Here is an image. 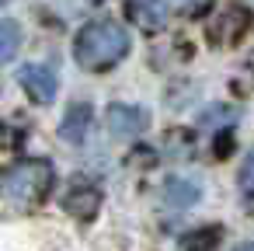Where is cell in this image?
Wrapping results in <instances>:
<instances>
[{"label": "cell", "mask_w": 254, "mask_h": 251, "mask_svg": "<svg viewBox=\"0 0 254 251\" xmlns=\"http://www.w3.org/2000/svg\"><path fill=\"white\" fill-rule=\"evenodd\" d=\"M164 202L171 206H195L198 202V185L188 178H167L164 181Z\"/></svg>", "instance_id": "8"}, {"label": "cell", "mask_w": 254, "mask_h": 251, "mask_svg": "<svg viewBox=\"0 0 254 251\" xmlns=\"http://www.w3.org/2000/svg\"><path fill=\"white\" fill-rule=\"evenodd\" d=\"M126 14L139 32H160L167 25V4L164 0H126Z\"/></svg>", "instance_id": "5"}, {"label": "cell", "mask_w": 254, "mask_h": 251, "mask_svg": "<svg viewBox=\"0 0 254 251\" xmlns=\"http://www.w3.org/2000/svg\"><path fill=\"white\" fill-rule=\"evenodd\" d=\"M237 181H240V192L254 199V150H251V154H247V161L240 164V174H237Z\"/></svg>", "instance_id": "11"}, {"label": "cell", "mask_w": 254, "mask_h": 251, "mask_svg": "<svg viewBox=\"0 0 254 251\" xmlns=\"http://www.w3.org/2000/svg\"><path fill=\"white\" fill-rule=\"evenodd\" d=\"M53 181H56L53 164L42 161V157H25V161H18L14 167H7V174H4V188H7V195H11L18 206H35V202H42V199L49 195Z\"/></svg>", "instance_id": "2"}, {"label": "cell", "mask_w": 254, "mask_h": 251, "mask_svg": "<svg viewBox=\"0 0 254 251\" xmlns=\"http://www.w3.org/2000/svg\"><path fill=\"white\" fill-rule=\"evenodd\" d=\"M126 53H129V32L115 21H91L73 39V60L91 74L122 63Z\"/></svg>", "instance_id": "1"}, {"label": "cell", "mask_w": 254, "mask_h": 251, "mask_svg": "<svg viewBox=\"0 0 254 251\" xmlns=\"http://www.w3.org/2000/svg\"><path fill=\"white\" fill-rule=\"evenodd\" d=\"M209 4H212V0H174V7H178L181 14H188V18L205 14V11H209Z\"/></svg>", "instance_id": "12"}, {"label": "cell", "mask_w": 254, "mask_h": 251, "mask_svg": "<svg viewBox=\"0 0 254 251\" xmlns=\"http://www.w3.org/2000/svg\"><path fill=\"white\" fill-rule=\"evenodd\" d=\"M63 206H66V213H73L77 220H91V216L98 213V206H101V192H98L94 185L73 178L70 188L63 192Z\"/></svg>", "instance_id": "4"}, {"label": "cell", "mask_w": 254, "mask_h": 251, "mask_svg": "<svg viewBox=\"0 0 254 251\" xmlns=\"http://www.w3.org/2000/svg\"><path fill=\"white\" fill-rule=\"evenodd\" d=\"M105 126L115 133V136H136L150 126V112L139 108V105H108L105 112Z\"/></svg>", "instance_id": "3"}, {"label": "cell", "mask_w": 254, "mask_h": 251, "mask_svg": "<svg viewBox=\"0 0 254 251\" xmlns=\"http://www.w3.org/2000/svg\"><path fill=\"white\" fill-rule=\"evenodd\" d=\"M18 81H21V87L32 94V101H39V105H49V101L56 98V77H53L49 67L28 63V67H21Z\"/></svg>", "instance_id": "6"}, {"label": "cell", "mask_w": 254, "mask_h": 251, "mask_svg": "<svg viewBox=\"0 0 254 251\" xmlns=\"http://www.w3.org/2000/svg\"><path fill=\"white\" fill-rule=\"evenodd\" d=\"M18 46H21V28H18V21H4V49H0V56H4V63H11L14 60V53H18Z\"/></svg>", "instance_id": "9"}, {"label": "cell", "mask_w": 254, "mask_h": 251, "mask_svg": "<svg viewBox=\"0 0 254 251\" xmlns=\"http://www.w3.org/2000/svg\"><path fill=\"white\" fill-rule=\"evenodd\" d=\"M216 237H219V230H198V234H191V237L181 241V251H209V244Z\"/></svg>", "instance_id": "10"}, {"label": "cell", "mask_w": 254, "mask_h": 251, "mask_svg": "<svg viewBox=\"0 0 254 251\" xmlns=\"http://www.w3.org/2000/svg\"><path fill=\"white\" fill-rule=\"evenodd\" d=\"M237 251H254V241H247V244H240Z\"/></svg>", "instance_id": "13"}, {"label": "cell", "mask_w": 254, "mask_h": 251, "mask_svg": "<svg viewBox=\"0 0 254 251\" xmlns=\"http://www.w3.org/2000/svg\"><path fill=\"white\" fill-rule=\"evenodd\" d=\"M87 133H91V105H70L60 122V136L66 143H84Z\"/></svg>", "instance_id": "7"}]
</instances>
